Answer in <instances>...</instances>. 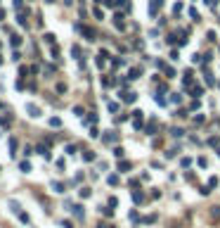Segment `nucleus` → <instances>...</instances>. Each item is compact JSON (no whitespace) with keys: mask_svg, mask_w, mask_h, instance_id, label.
Listing matches in <instances>:
<instances>
[{"mask_svg":"<svg viewBox=\"0 0 220 228\" xmlns=\"http://www.w3.org/2000/svg\"><path fill=\"white\" fill-rule=\"evenodd\" d=\"M80 31H83L85 41H97V31H95L92 26H80Z\"/></svg>","mask_w":220,"mask_h":228,"instance_id":"f257e3e1","label":"nucleus"},{"mask_svg":"<svg viewBox=\"0 0 220 228\" xmlns=\"http://www.w3.org/2000/svg\"><path fill=\"white\" fill-rule=\"evenodd\" d=\"M26 112H28V117H31V119L40 117V107H35L33 102H26Z\"/></svg>","mask_w":220,"mask_h":228,"instance_id":"f03ea898","label":"nucleus"},{"mask_svg":"<svg viewBox=\"0 0 220 228\" xmlns=\"http://www.w3.org/2000/svg\"><path fill=\"white\" fill-rule=\"evenodd\" d=\"M102 140H104V143H116V140H118V133H116V131H106L104 136H102Z\"/></svg>","mask_w":220,"mask_h":228,"instance_id":"7ed1b4c3","label":"nucleus"},{"mask_svg":"<svg viewBox=\"0 0 220 228\" xmlns=\"http://www.w3.org/2000/svg\"><path fill=\"white\" fill-rule=\"evenodd\" d=\"M71 211H73V216H76V219H83V216H85V211H83V207H80V204H73V207H71Z\"/></svg>","mask_w":220,"mask_h":228,"instance_id":"20e7f679","label":"nucleus"},{"mask_svg":"<svg viewBox=\"0 0 220 228\" xmlns=\"http://www.w3.org/2000/svg\"><path fill=\"white\" fill-rule=\"evenodd\" d=\"M130 169H132L130 162H125V159L121 162V159H118V171H130Z\"/></svg>","mask_w":220,"mask_h":228,"instance_id":"39448f33","label":"nucleus"},{"mask_svg":"<svg viewBox=\"0 0 220 228\" xmlns=\"http://www.w3.org/2000/svg\"><path fill=\"white\" fill-rule=\"evenodd\" d=\"M95 152H92V150H85V152H83V159H85V162H95Z\"/></svg>","mask_w":220,"mask_h":228,"instance_id":"423d86ee","label":"nucleus"},{"mask_svg":"<svg viewBox=\"0 0 220 228\" xmlns=\"http://www.w3.org/2000/svg\"><path fill=\"white\" fill-rule=\"evenodd\" d=\"M9 209L14 211V214H19V211H21V204H19L17 200H9Z\"/></svg>","mask_w":220,"mask_h":228,"instance_id":"0eeeda50","label":"nucleus"},{"mask_svg":"<svg viewBox=\"0 0 220 228\" xmlns=\"http://www.w3.org/2000/svg\"><path fill=\"white\" fill-rule=\"evenodd\" d=\"M163 74H166L168 79H175V69H173V67H168V64L163 67Z\"/></svg>","mask_w":220,"mask_h":228,"instance_id":"6e6552de","label":"nucleus"},{"mask_svg":"<svg viewBox=\"0 0 220 228\" xmlns=\"http://www.w3.org/2000/svg\"><path fill=\"white\" fill-rule=\"evenodd\" d=\"M132 202H135V204H140V202H144V195H142V192H132Z\"/></svg>","mask_w":220,"mask_h":228,"instance_id":"1a4fd4ad","label":"nucleus"},{"mask_svg":"<svg viewBox=\"0 0 220 228\" xmlns=\"http://www.w3.org/2000/svg\"><path fill=\"white\" fill-rule=\"evenodd\" d=\"M140 76H142V71L137 69V67H132V69H130V74H128V79H140Z\"/></svg>","mask_w":220,"mask_h":228,"instance_id":"9d476101","label":"nucleus"},{"mask_svg":"<svg viewBox=\"0 0 220 228\" xmlns=\"http://www.w3.org/2000/svg\"><path fill=\"white\" fill-rule=\"evenodd\" d=\"M137 100V93H125L123 95V102H135Z\"/></svg>","mask_w":220,"mask_h":228,"instance_id":"9b49d317","label":"nucleus"},{"mask_svg":"<svg viewBox=\"0 0 220 228\" xmlns=\"http://www.w3.org/2000/svg\"><path fill=\"white\" fill-rule=\"evenodd\" d=\"M50 185H52V190H54V192H64V185H62L59 181H52Z\"/></svg>","mask_w":220,"mask_h":228,"instance_id":"f8f14e48","label":"nucleus"},{"mask_svg":"<svg viewBox=\"0 0 220 228\" xmlns=\"http://www.w3.org/2000/svg\"><path fill=\"white\" fill-rule=\"evenodd\" d=\"M123 155H125L123 147H114V157H116V159H123Z\"/></svg>","mask_w":220,"mask_h":228,"instance_id":"ddd939ff","label":"nucleus"},{"mask_svg":"<svg viewBox=\"0 0 220 228\" xmlns=\"http://www.w3.org/2000/svg\"><path fill=\"white\" fill-rule=\"evenodd\" d=\"M17 216H19V221H21V223H31V219H28V214H26V211H19Z\"/></svg>","mask_w":220,"mask_h":228,"instance_id":"4468645a","label":"nucleus"},{"mask_svg":"<svg viewBox=\"0 0 220 228\" xmlns=\"http://www.w3.org/2000/svg\"><path fill=\"white\" fill-rule=\"evenodd\" d=\"M50 126H52V128H59V126H62V119H59V117H52V119H50Z\"/></svg>","mask_w":220,"mask_h":228,"instance_id":"2eb2a0df","label":"nucleus"},{"mask_svg":"<svg viewBox=\"0 0 220 228\" xmlns=\"http://www.w3.org/2000/svg\"><path fill=\"white\" fill-rule=\"evenodd\" d=\"M9 43H12V48H19V45H21V36H12Z\"/></svg>","mask_w":220,"mask_h":228,"instance_id":"dca6fc26","label":"nucleus"},{"mask_svg":"<svg viewBox=\"0 0 220 228\" xmlns=\"http://www.w3.org/2000/svg\"><path fill=\"white\" fill-rule=\"evenodd\" d=\"M192 95H194V98L203 95V86H194V88H192Z\"/></svg>","mask_w":220,"mask_h":228,"instance_id":"f3484780","label":"nucleus"},{"mask_svg":"<svg viewBox=\"0 0 220 228\" xmlns=\"http://www.w3.org/2000/svg\"><path fill=\"white\" fill-rule=\"evenodd\" d=\"M78 195L83 197V200H85V197H90V195H92V190H90V188H80V190H78Z\"/></svg>","mask_w":220,"mask_h":228,"instance_id":"a211bd4d","label":"nucleus"},{"mask_svg":"<svg viewBox=\"0 0 220 228\" xmlns=\"http://www.w3.org/2000/svg\"><path fill=\"white\" fill-rule=\"evenodd\" d=\"M170 136H173V138H182V136H185V131H182V128H173Z\"/></svg>","mask_w":220,"mask_h":228,"instance_id":"6ab92c4d","label":"nucleus"},{"mask_svg":"<svg viewBox=\"0 0 220 228\" xmlns=\"http://www.w3.org/2000/svg\"><path fill=\"white\" fill-rule=\"evenodd\" d=\"M170 102L180 105V102H182V95H180V93H173V95H170Z\"/></svg>","mask_w":220,"mask_h":228,"instance_id":"aec40b11","label":"nucleus"},{"mask_svg":"<svg viewBox=\"0 0 220 228\" xmlns=\"http://www.w3.org/2000/svg\"><path fill=\"white\" fill-rule=\"evenodd\" d=\"M106 183H109V185H118V176H116V173H111V176L106 178Z\"/></svg>","mask_w":220,"mask_h":228,"instance_id":"412c9836","label":"nucleus"},{"mask_svg":"<svg viewBox=\"0 0 220 228\" xmlns=\"http://www.w3.org/2000/svg\"><path fill=\"white\" fill-rule=\"evenodd\" d=\"M45 43H47V45H54V33H45Z\"/></svg>","mask_w":220,"mask_h":228,"instance_id":"4be33fe9","label":"nucleus"},{"mask_svg":"<svg viewBox=\"0 0 220 228\" xmlns=\"http://www.w3.org/2000/svg\"><path fill=\"white\" fill-rule=\"evenodd\" d=\"M9 150H12L9 155H14V152H17V138H9Z\"/></svg>","mask_w":220,"mask_h":228,"instance_id":"5701e85b","label":"nucleus"},{"mask_svg":"<svg viewBox=\"0 0 220 228\" xmlns=\"http://www.w3.org/2000/svg\"><path fill=\"white\" fill-rule=\"evenodd\" d=\"M19 169H21V171H24V173H28V171H31V164H28L26 159H24V162L19 164Z\"/></svg>","mask_w":220,"mask_h":228,"instance_id":"b1692460","label":"nucleus"},{"mask_svg":"<svg viewBox=\"0 0 220 228\" xmlns=\"http://www.w3.org/2000/svg\"><path fill=\"white\" fill-rule=\"evenodd\" d=\"M17 21H19V26H26V14H24V12H19Z\"/></svg>","mask_w":220,"mask_h":228,"instance_id":"393cba45","label":"nucleus"},{"mask_svg":"<svg viewBox=\"0 0 220 228\" xmlns=\"http://www.w3.org/2000/svg\"><path fill=\"white\" fill-rule=\"evenodd\" d=\"M116 21H114V24H116V26H118V29H123V14H116Z\"/></svg>","mask_w":220,"mask_h":228,"instance_id":"a878e982","label":"nucleus"},{"mask_svg":"<svg viewBox=\"0 0 220 228\" xmlns=\"http://www.w3.org/2000/svg\"><path fill=\"white\" fill-rule=\"evenodd\" d=\"M144 131H147L149 136H154V131H156V124H154V121H151V124H147V128H144Z\"/></svg>","mask_w":220,"mask_h":228,"instance_id":"bb28decb","label":"nucleus"},{"mask_svg":"<svg viewBox=\"0 0 220 228\" xmlns=\"http://www.w3.org/2000/svg\"><path fill=\"white\" fill-rule=\"evenodd\" d=\"M142 124H144V117L135 119V124H132V126H135V131H140V128H142Z\"/></svg>","mask_w":220,"mask_h":228,"instance_id":"cd10ccee","label":"nucleus"},{"mask_svg":"<svg viewBox=\"0 0 220 228\" xmlns=\"http://www.w3.org/2000/svg\"><path fill=\"white\" fill-rule=\"evenodd\" d=\"M154 102H156V105H161V107H163V105H166V98H161V95H154Z\"/></svg>","mask_w":220,"mask_h":228,"instance_id":"c85d7f7f","label":"nucleus"},{"mask_svg":"<svg viewBox=\"0 0 220 228\" xmlns=\"http://www.w3.org/2000/svg\"><path fill=\"white\" fill-rule=\"evenodd\" d=\"M211 216L213 219H220V207H211Z\"/></svg>","mask_w":220,"mask_h":228,"instance_id":"c756f323","label":"nucleus"},{"mask_svg":"<svg viewBox=\"0 0 220 228\" xmlns=\"http://www.w3.org/2000/svg\"><path fill=\"white\" fill-rule=\"evenodd\" d=\"M71 55L78 60V57H80V48H78V45H73V48H71Z\"/></svg>","mask_w":220,"mask_h":228,"instance_id":"7c9ffc66","label":"nucleus"},{"mask_svg":"<svg viewBox=\"0 0 220 228\" xmlns=\"http://www.w3.org/2000/svg\"><path fill=\"white\" fill-rule=\"evenodd\" d=\"M111 64H114V67H123V60H121V57H114V60H111Z\"/></svg>","mask_w":220,"mask_h":228,"instance_id":"2f4dec72","label":"nucleus"},{"mask_svg":"<svg viewBox=\"0 0 220 228\" xmlns=\"http://www.w3.org/2000/svg\"><path fill=\"white\" fill-rule=\"evenodd\" d=\"M199 192H201V195H208V192H211V185H201V188H199Z\"/></svg>","mask_w":220,"mask_h":228,"instance_id":"473e14b6","label":"nucleus"},{"mask_svg":"<svg viewBox=\"0 0 220 228\" xmlns=\"http://www.w3.org/2000/svg\"><path fill=\"white\" fill-rule=\"evenodd\" d=\"M99 211H102L104 216H114V209H106V207H104V209H102V207H99Z\"/></svg>","mask_w":220,"mask_h":228,"instance_id":"72a5a7b5","label":"nucleus"},{"mask_svg":"<svg viewBox=\"0 0 220 228\" xmlns=\"http://www.w3.org/2000/svg\"><path fill=\"white\" fill-rule=\"evenodd\" d=\"M66 155H76V145H66Z\"/></svg>","mask_w":220,"mask_h":228,"instance_id":"f704fd0d","label":"nucleus"},{"mask_svg":"<svg viewBox=\"0 0 220 228\" xmlns=\"http://www.w3.org/2000/svg\"><path fill=\"white\" fill-rule=\"evenodd\" d=\"M57 93H66V86H64V83H57Z\"/></svg>","mask_w":220,"mask_h":228,"instance_id":"c9c22d12","label":"nucleus"},{"mask_svg":"<svg viewBox=\"0 0 220 228\" xmlns=\"http://www.w3.org/2000/svg\"><path fill=\"white\" fill-rule=\"evenodd\" d=\"M180 164H182V166H185V169H187V166L192 164V159H189V157H185V159H182V162H180Z\"/></svg>","mask_w":220,"mask_h":228,"instance_id":"e433bc0d","label":"nucleus"},{"mask_svg":"<svg viewBox=\"0 0 220 228\" xmlns=\"http://www.w3.org/2000/svg\"><path fill=\"white\" fill-rule=\"evenodd\" d=\"M173 12H175V14H180V12H182V5H180V2H175V7H173Z\"/></svg>","mask_w":220,"mask_h":228,"instance_id":"4c0bfd02","label":"nucleus"},{"mask_svg":"<svg viewBox=\"0 0 220 228\" xmlns=\"http://www.w3.org/2000/svg\"><path fill=\"white\" fill-rule=\"evenodd\" d=\"M62 228H73V223L71 221H62Z\"/></svg>","mask_w":220,"mask_h":228,"instance_id":"58836bf2","label":"nucleus"},{"mask_svg":"<svg viewBox=\"0 0 220 228\" xmlns=\"http://www.w3.org/2000/svg\"><path fill=\"white\" fill-rule=\"evenodd\" d=\"M71 2H73V0H64V5H71Z\"/></svg>","mask_w":220,"mask_h":228,"instance_id":"ea45409f","label":"nucleus"},{"mask_svg":"<svg viewBox=\"0 0 220 228\" xmlns=\"http://www.w3.org/2000/svg\"><path fill=\"white\" fill-rule=\"evenodd\" d=\"M45 2H47V5H52V2H54V0H45Z\"/></svg>","mask_w":220,"mask_h":228,"instance_id":"a19ab883","label":"nucleus"},{"mask_svg":"<svg viewBox=\"0 0 220 228\" xmlns=\"http://www.w3.org/2000/svg\"><path fill=\"white\" fill-rule=\"evenodd\" d=\"M218 157H220V147H218Z\"/></svg>","mask_w":220,"mask_h":228,"instance_id":"79ce46f5","label":"nucleus"},{"mask_svg":"<svg viewBox=\"0 0 220 228\" xmlns=\"http://www.w3.org/2000/svg\"><path fill=\"white\" fill-rule=\"evenodd\" d=\"M104 228H114V226H104Z\"/></svg>","mask_w":220,"mask_h":228,"instance_id":"37998d69","label":"nucleus"}]
</instances>
